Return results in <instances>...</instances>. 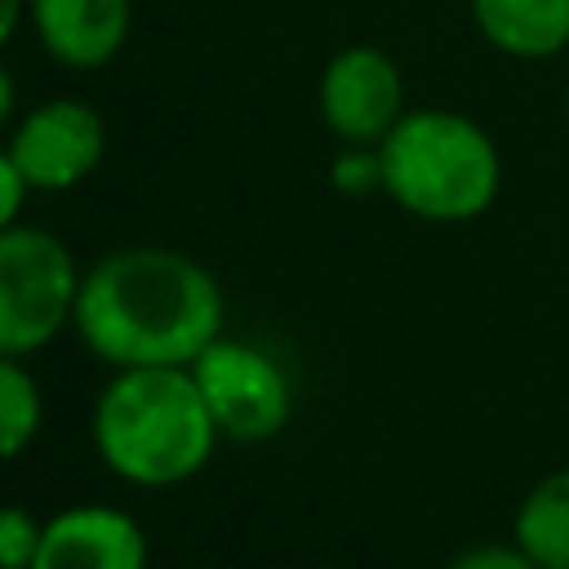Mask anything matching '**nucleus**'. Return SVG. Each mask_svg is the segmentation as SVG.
<instances>
[{"instance_id": "nucleus-19", "label": "nucleus", "mask_w": 569, "mask_h": 569, "mask_svg": "<svg viewBox=\"0 0 569 569\" xmlns=\"http://www.w3.org/2000/svg\"><path fill=\"white\" fill-rule=\"evenodd\" d=\"M565 116H569V93H565Z\"/></svg>"}, {"instance_id": "nucleus-2", "label": "nucleus", "mask_w": 569, "mask_h": 569, "mask_svg": "<svg viewBox=\"0 0 569 569\" xmlns=\"http://www.w3.org/2000/svg\"><path fill=\"white\" fill-rule=\"evenodd\" d=\"M218 422L191 365L120 369L93 405V449L129 485L164 489L191 480L213 445Z\"/></svg>"}, {"instance_id": "nucleus-12", "label": "nucleus", "mask_w": 569, "mask_h": 569, "mask_svg": "<svg viewBox=\"0 0 569 569\" xmlns=\"http://www.w3.org/2000/svg\"><path fill=\"white\" fill-rule=\"evenodd\" d=\"M40 418H44V405H40L36 378L22 369V356H4V365H0V445H4V458H18L36 440Z\"/></svg>"}, {"instance_id": "nucleus-14", "label": "nucleus", "mask_w": 569, "mask_h": 569, "mask_svg": "<svg viewBox=\"0 0 569 569\" xmlns=\"http://www.w3.org/2000/svg\"><path fill=\"white\" fill-rule=\"evenodd\" d=\"M333 187L342 196H369L382 187V151L378 147H356L347 142V151L333 160Z\"/></svg>"}, {"instance_id": "nucleus-6", "label": "nucleus", "mask_w": 569, "mask_h": 569, "mask_svg": "<svg viewBox=\"0 0 569 569\" xmlns=\"http://www.w3.org/2000/svg\"><path fill=\"white\" fill-rule=\"evenodd\" d=\"M107 151L102 116L80 98H49L31 107L13 133L4 156L27 173L36 191H67L84 182Z\"/></svg>"}, {"instance_id": "nucleus-17", "label": "nucleus", "mask_w": 569, "mask_h": 569, "mask_svg": "<svg viewBox=\"0 0 569 569\" xmlns=\"http://www.w3.org/2000/svg\"><path fill=\"white\" fill-rule=\"evenodd\" d=\"M22 22V0H0V40H9Z\"/></svg>"}, {"instance_id": "nucleus-13", "label": "nucleus", "mask_w": 569, "mask_h": 569, "mask_svg": "<svg viewBox=\"0 0 569 569\" xmlns=\"http://www.w3.org/2000/svg\"><path fill=\"white\" fill-rule=\"evenodd\" d=\"M40 533H44V525H36L31 511L9 507L0 516V565L4 569H31L36 551H40Z\"/></svg>"}, {"instance_id": "nucleus-8", "label": "nucleus", "mask_w": 569, "mask_h": 569, "mask_svg": "<svg viewBox=\"0 0 569 569\" xmlns=\"http://www.w3.org/2000/svg\"><path fill=\"white\" fill-rule=\"evenodd\" d=\"M31 569H147V533L120 507H71L44 520Z\"/></svg>"}, {"instance_id": "nucleus-16", "label": "nucleus", "mask_w": 569, "mask_h": 569, "mask_svg": "<svg viewBox=\"0 0 569 569\" xmlns=\"http://www.w3.org/2000/svg\"><path fill=\"white\" fill-rule=\"evenodd\" d=\"M27 191H36V187L27 182V173H22L9 156H0V227H13V222H18Z\"/></svg>"}, {"instance_id": "nucleus-5", "label": "nucleus", "mask_w": 569, "mask_h": 569, "mask_svg": "<svg viewBox=\"0 0 569 569\" xmlns=\"http://www.w3.org/2000/svg\"><path fill=\"white\" fill-rule=\"evenodd\" d=\"M191 373L209 400V413L222 436L231 440H267L289 422L293 391L284 369L236 338H213L196 360Z\"/></svg>"}, {"instance_id": "nucleus-18", "label": "nucleus", "mask_w": 569, "mask_h": 569, "mask_svg": "<svg viewBox=\"0 0 569 569\" xmlns=\"http://www.w3.org/2000/svg\"><path fill=\"white\" fill-rule=\"evenodd\" d=\"M0 116L13 120V76L9 71H0Z\"/></svg>"}, {"instance_id": "nucleus-11", "label": "nucleus", "mask_w": 569, "mask_h": 569, "mask_svg": "<svg viewBox=\"0 0 569 569\" xmlns=\"http://www.w3.org/2000/svg\"><path fill=\"white\" fill-rule=\"evenodd\" d=\"M516 547L538 569H569V467L525 493L516 511Z\"/></svg>"}, {"instance_id": "nucleus-9", "label": "nucleus", "mask_w": 569, "mask_h": 569, "mask_svg": "<svg viewBox=\"0 0 569 569\" xmlns=\"http://www.w3.org/2000/svg\"><path fill=\"white\" fill-rule=\"evenodd\" d=\"M133 0H31L36 36L71 71L107 67L129 36Z\"/></svg>"}, {"instance_id": "nucleus-15", "label": "nucleus", "mask_w": 569, "mask_h": 569, "mask_svg": "<svg viewBox=\"0 0 569 569\" xmlns=\"http://www.w3.org/2000/svg\"><path fill=\"white\" fill-rule=\"evenodd\" d=\"M449 569H538L520 547H498V542H485V547H471L462 551Z\"/></svg>"}, {"instance_id": "nucleus-10", "label": "nucleus", "mask_w": 569, "mask_h": 569, "mask_svg": "<svg viewBox=\"0 0 569 569\" xmlns=\"http://www.w3.org/2000/svg\"><path fill=\"white\" fill-rule=\"evenodd\" d=\"M471 18L511 58H556L569 44V0H471Z\"/></svg>"}, {"instance_id": "nucleus-4", "label": "nucleus", "mask_w": 569, "mask_h": 569, "mask_svg": "<svg viewBox=\"0 0 569 569\" xmlns=\"http://www.w3.org/2000/svg\"><path fill=\"white\" fill-rule=\"evenodd\" d=\"M84 276L71 249L40 227L0 231V351L31 356L76 320Z\"/></svg>"}, {"instance_id": "nucleus-7", "label": "nucleus", "mask_w": 569, "mask_h": 569, "mask_svg": "<svg viewBox=\"0 0 569 569\" xmlns=\"http://www.w3.org/2000/svg\"><path fill=\"white\" fill-rule=\"evenodd\" d=\"M325 124L356 147H378L405 116V84L391 53L373 44L338 49L320 76Z\"/></svg>"}, {"instance_id": "nucleus-3", "label": "nucleus", "mask_w": 569, "mask_h": 569, "mask_svg": "<svg viewBox=\"0 0 569 569\" xmlns=\"http://www.w3.org/2000/svg\"><path fill=\"white\" fill-rule=\"evenodd\" d=\"M382 191L427 222L480 218L502 182L493 138L458 111H405L400 124L378 142Z\"/></svg>"}, {"instance_id": "nucleus-1", "label": "nucleus", "mask_w": 569, "mask_h": 569, "mask_svg": "<svg viewBox=\"0 0 569 569\" xmlns=\"http://www.w3.org/2000/svg\"><path fill=\"white\" fill-rule=\"evenodd\" d=\"M71 325L116 369L191 365L222 338V289L178 249H116L89 267Z\"/></svg>"}]
</instances>
